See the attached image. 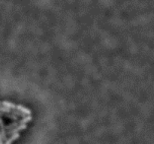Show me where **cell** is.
I'll return each instance as SVG.
<instances>
[{"instance_id":"1","label":"cell","mask_w":154,"mask_h":144,"mask_svg":"<svg viewBox=\"0 0 154 144\" xmlns=\"http://www.w3.org/2000/svg\"><path fill=\"white\" fill-rule=\"evenodd\" d=\"M28 107L8 100H0V144H12L32 120Z\"/></svg>"}]
</instances>
